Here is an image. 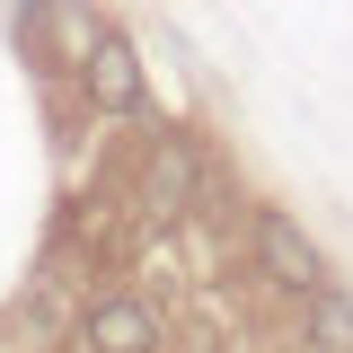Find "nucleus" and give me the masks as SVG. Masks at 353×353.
<instances>
[{
  "instance_id": "f257e3e1",
  "label": "nucleus",
  "mask_w": 353,
  "mask_h": 353,
  "mask_svg": "<svg viewBox=\"0 0 353 353\" xmlns=\"http://www.w3.org/2000/svg\"><path fill=\"white\" fill-rule=\"evenodd\" d=\"M248 256H256V274L274 292H292V301H309V292L327 283V248H318L292 212H256L248 221Z\"/></svg>"
},
{
  "instance_id": "f03ea898",
  "label": "nucleus",
  "mask_w": 353,
  "mask_h": 353,
  "mask_svg": "<svg viewBox=\"0 0 353 353\" xmlns=\"http://www.w3.org/2000/svg\"><path fill=\"white\" fill-rule=\"evenodd\" d=\"M80 97L97 106V115H141V53H132L115 27H97V44L80 53Z\"/></svg>"
},
{
  "instance_id": "7ed1b4c3",
  "label": "nucleus",
  "mask_w": 353,
  "mask_h": 353,
  "mask_svg": "<svg viewBox=\"0 0 353 353\" xmlns=\"http://www.w3.org/2000/svg\"><path fill=\"white\" fill-rule=\"evenodd\" d=\"M80 353H159V318L132 292H106V301L80 309Z\"/></svg>"
},
{
  "instance_id": "20e7f679",
  "label": "nucleus",
  "mask_w": 353,
  "mask_h": 353,
  "mask_svg": "<svg viewBox=\"0 0 353 353\" xmlns=\"http://www.w3.org/2000/svg\"><path fill=\"white\" fill-rule=\"evenodd\" d=\"M194 185H203V159H194V141H150V159H141V194H150V212H185L194 203Z\"/></svg>"
},
{
  "instance_id": "39448f33",
  "label": "nucleus",
  "mask_w": 353,
  "mask_h": 353,
  "mask_svg": "<svg viewBox=\"0 0 353 353\" xmlns=\"http://www.w3.org/2000/svg\"><path fill=\"white\" fill-rule=\"evenodd\" d=\"M301 345L309 353H353V292H336V283H318L301 301Z\"/></svg>"
},
{
  "instance_id": "423d86ee",
  "label": "nucleus",
  "mask_w": 353,
  "mask_h": 353,
  "mask_svg": "<svg viewBox=\"0 0 353 353\" xmlns=\"http://www.w3.org/2000/svg\"><path fill=\"white\" fill-rule=\"evenodd\" d=\"M88 9H97V0H88Z\"/></svg>"
}]
</instances>
